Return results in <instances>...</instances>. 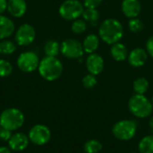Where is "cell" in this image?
<instances>
[{
    "instance_id": "cell-5",
    "label": "cell",
    "mask_w": 153,
    "mask_h": 153,
    "mask_svg": "<svg viewBox=\"0 0 153 153\" xmlns=\"http://www.w3.org/2000/svg\"><path fill=\"white\" fill-rule=\"evenodd\" d=\"M138 125L134 120L125 119L117 122L112 127V134L115 138L119 141H130L132 140L137 132Z\"/></svg>"
},
{
    "instance_id": "cell-6",
    "label": "cell",
    "mask_w": 153,
    "mask_h": 153,
    "mask_svg": "<svg viewBox=\"0 0 153 153\" xmlns=\"http://www.w3.org/2000/svg\"><path fill=\"white\" fill-rule=\"evenodd\" d=\"M83 4L79 0H65L59 6V15L66 21H74L80 18L84 11Z\"/></svg>"
},
{
    "instance_id": "cell-33",
    "label": "cell",
    "mask_w": 153,
    "mask_h": 153,
    "mask_svg": "<svg viewBox=\"0 0 153 153\" xmlns=\"http://www.w3.org/2000/svg\"><path fill=\"white\" fill-rule=\"evenodd\" d=\"M11 149L6 146H0V153H11Z\"/></svg>"
},
{
    "instance_id": "cell-25",
    "label": "cell",
    "mask_w": 153,
    "mask_h": 153,
    "mask_svg": "<svg viewBox=\"0 0 153 153\" xmlns=\"http://www.w3.org/2000/svg\"><path fill=\"white\" fill-rule=\"evenodd\" d=\"M88 27V23L83 20V19H76L74 21H73L72 25H71V30L73 31V33L74 34H82L83 32L86 31Z\"/></svg>"
},
{
    "instance_id": "cell-12",
    "label": "cell",
    "mask_w": 153,
    "mask_h": 153,
    "mask_svg": "<svg viewBox=\"0 0 153 153\" xmlns=\"http://www.w3.org/2000/svg\"><path fill=\"white\" fill-rule=\"evenodd\" d=\"M148 53L146 49L142 48H136L133 49L128 54V63L131 66L138 68L142 67L145 65V63L148 60Z\"/></svg>"
},
{
    "instance_id": "cell-16",
    "label": "cell",
    "mask_w": 153,
    "mask_h": 153,
    "mask_svg": "<svg viewBox=\"0 0 153 153\" xmlns=\"http://www.w3.org/2000/svg\"><path fill=\"white\" fill-rule=\"evenodd\" d=\"M14 32L15 25L13 20L4 14H0V40L10 38Z\"/></svg>"
},
{
    "instance_id": "cell-9",
    "label": "cell",
    "mask_w": 153,
    "mask_h": 153,
    "mask_svg": "<svg viewBox=\"0 0 153 153\" xmlns=\"http://www.w3.org/2000/svg\"><path fill=\"white\" fill-rule=\"evenodd\" d=\"M60 53L68 59H79L84 54L82 43L76 39H66L61 43Z\"/></svg>"
},
{
    "instance_id": "cell-29",
    "label": "cell",
    "mask_w": 153,
    "mask_h": 153,
    "mask_svg": "<svg viewBox=\"0 0 153 153\" xmlns=\"http://www.w3.org/2000/svg\"><path fill=\"white\" fill-rule=\"evenodd\" d=\"M103 0H83V5L85 8H93L97 9L101 4Z\"/></svg>"
},
{
    "instance_id": "cell-4",
    "label": "cell",
    "mask_w": 153,
    "mask_h": 153,
    "mask_svg": "<svg viewBox=\"0 0 153 153\" xmlns=\"http://www.w3.org/2000/svg\"><path fill=\"white\" fill-rule=\"evenodd\" d=\"M24 121V114L16 108H6L0 114V126L11 132L21 128Z\"/></svg>"
},
{
    "instance_id": "cell-28",
    "label": "cell",
    "mask_w": 153,
    "mask_h": 153,
    "mask_svg": "<svg viewBox=\"0 0 153 153\" xmlns=\"http://www.w3.org/2000/svg\"><path fill=\"white\" fill-rule=\"evenodd\" d=\"M97 82H98V81H97L96 75H93L91 74H86L82 80V83L83 87L87 90H91V89L94 88L97 85Z\"/></svg>"
},
{
    "instance_id": "cell-34",
    "label": "cell",
    "mask_w": 153,
    "mask_h": 153,
    "mask_svg": "<svg viewBox=\"0 0 153 153\" xmlns=\"http://www.w3.org/2000/svg\"><path fill=\"white\" fill-rule=\"evenodd\" d=\"M149 126H150V128H151V130H152L153 134V116L151 117V118L149 120Z\"/></svg>"
},
{
    "instance_id": "cell-35",
    "label": "cell",
    "mask_w": 153,
    "mask_h": 153,
    "mask_svg": "<svg viewBox=\"0 0 153 153\" xmlns=\"http://www.w3.org/2000/svg\"><path fill=\"white\" fill-rule=\"evenodd\" d=\"M151 101H152V106H153V96H152V100H151Z\"/></svg>"
},
{
    "instance_id": "cell-19",
    "label": "cell",
    "mask_w": 153,
    "mask_h": 153,
    "mask_svg": "<svg viewBox=\"0 0 153 153\" xmlns=\"http://www.w3.org/2000/svg\"><path fill=\"white\" fill-rule=\"evenodd\" d=\"M82 19L91 26H97L100 21V13L97 9L93 8H85L82 13Z\"/></svg>"
},
{
    "instance_id": "cell-36",
    "label": "cell",
    "mask_w": 153,
    "mask_h": 153,
    "mask_svg": "<svg viewBox=\"0 0 153 153\" xmlns=\"http://www.w3.org/2000/svg\"><path fill=\"white\" fill-rule=\"evenodd\" d=\"M131 153H139V152H131Z\"/></svg>"
},
{
    "instance_id": "cell-10",
    "label": "cell",
    "mask_w": 153,
    "mask_h": 153,
    "mask_svg": "<svg viewBox=\"0 0 153 153\" xmlns=\"http://www.w3.org/2000/svg\"><path fill=\"white\" fill-rule=\"evenodd\" d=\"M30 141L39 146L47 144L51 138V131L45 125H35L29 132Z\"/></svg>"
},
{
    "instance_id": "cell-1",
    "label": "cell",
    "mask_w": 153,
    "mask_h": 153,
    "mask_svg": "<svg viewBox=\"0 0 153 153\" xmlns=\"http://www.w3.org/2000/svg\"><path fill=\"white\" fill-rule=\"evenodd\" d=\"M124 33L125 30L123 24L115 18L106 19L100 25V38L108 45H113L117 42H119L123 38Z\"/></svg>"
},
{
    "instance_id": "cell-8",
    "label": "cell",
    "mask_w": 153,
    "mask_h": 153,
    "mask_svg": "<svg viewBox=\"0 0 153 153\" xmlns=\"http://www.w3.org/2000/svg\"><path fill=\"white\" fill-rule=\"evenodd\" d=\"M36 39L35 28L29 23H23L15 30L14 42L20 47H28L31 45Z\"/></svg>"
},
{
    "instance_id": "cell-24",
    "label": "cell",
    "mask_w": 153,
    "mask_h": 153,
    "mask_svg": "<svg viewBox=\"0 0 153 153\" xmlns=\"http://www.w3.org/2000/svg\"><path fill=\"white\" fill-rule=\"evenodd\" d=\"M83 149L86 153H100L103 149V145L100 141L91 139L84 143Z\"/></svg>"
},
{
    "instance_id": "cell-11",
    "label": "cell",
    "mask_w": 153,
    "mask_h": 153,
    "mask_svg": "<svg viewBox=\"0 0 153 153\" xmlns=\"http://www.w3.org/2000/svg\"><path fill=\"white\" fill-rule=\"evenodd\" d=\"M104 66L105 63L103 57L97 53L90 54L89 56L86 58V68L89 74L97 76L103 72Z\"/></svg>"
},
{
    "instance_id": "cell-21",
    "label": "cell",
    "mask_w": 153,
    "mask_h": 153,
    "mask_svg": "<svg viewBox=\"0 0 153 153\" xmlns=\"http://www.w3.org/2000/svg\"><path fill=\"white\" fill-rule=\"evenodd\" d=\"M17 45L14 41L8 39L0 40V55L1 56H9L15 52Z\"/></svg>"
},
{
    "instance_id": "cell-30",
    "label": "cell",
    "mask_w": 153,
    "mask_h": 153,
    "mask_svg": "<svg viewBox=\"0 0 153 153\" xmlns=\"http://www.w3.org/2000/svg\"><path fill=\"white\" fill-rule=\"evenodd\" d=\"M11 136H12V132L0 126V140L4 142H8Z\"/></svg>"
},
{
    "instance_id": "cell-31",
    "label": "cell",
    "mask_w": 153,
    "mask_h": 153,
    "mask_svg": "<svg viewBox=\"0 0 153 153\" xmlns=\"http://www.w3.org/2000/svg\"><path fill=\"white\" fill-rule=\"evenodd\" d=\"M146 51L149 56L153 58V35L151 36L146 42Z\"/></svg>"
},
{
    "instance_id": "cell-27",
    "label": "cell",
    "mask_w": 153,
    "mask_h": 153,
    "mask_svg": "<svg viewBox=\"0 0 153 153\" xmlns=\"http://www.w3.org/2000/svg\"><path fill=\"white\" fill-rule=\"evenodd\" d=\"M128 28H129L130 31H132L134 33H139L143 30L144 24H143V21L138 19L137 17L132 18L128 22Z\"/></svg>"
},
{
    "instance_id": "cell-3",
    "label": "cell",
    "mask_w": 153,
    "mask_h": 153,
    "mask_svg": "<svg viewBox=\"0 0 153 153\" xmlns=\"http://www.w3.org/2000/svg\"><path fill=\"white\" fill-rule=\"evenodd\" d=\"M128 109L137 118H146L152 116L153 106L152 101L142 94L133 95L128 101Z\"/></svg>"
},
{
    "instance_id": "cell-18",
    "label": "cell",
    "mask_w": 153,
    "mask_h": 153,
    "mask_svg": "<svg viewBox=\"0 0 153 153\" xmlns=\"http://www.w3.org/2000/svg\"><path fill=\"white\" fill-rule=\"evenodd\" d=\"M100 46V38L96 34H89L87 35L82 42L83 50L87 54L95 53Z\"/></svg>"
},
{
    "instance_id": "cell-20",
    "label": "cell",
    "mask_w": 153,
    "mask_h": 153,
    "mask_svg": "<svg viewBox=\"0 0 153 153\" xmlns=\"http://www.w3.org/2000/svg\"><path fill=\"white\" fill-rule=\"evenodd\" d=\"M61 44L56 39H48L44 45V53L47 56H57L60 53Z\"/></svg>"
},
{
    "instance_id": "cell-15",
    "label": "cell",
    "mask_w": 153,
    "mask_h": 153,
    "mask_svg": "<svg viewBox=\"0 0 153 153\" xmlns=\"http://www.w3.org/2000/svg\"><path fill=\"white\" fill-rule=\"evenodd\" d=\"M27 3L25 0H8L7 12L14 18L24 16L27 12Z\"/></svg>"
},
{
    "instance_id": "cell-23",
    "label": "cell",
    "mask_w": 153,
    "mask_h": 153,
    "mask_svg": "<svg viewBox=\"0 0 153 153\" xmlns=\"http://www.w3.org/2000/svg\"><path fill=\"white\" fill-rule=\"evenodd\" d=\"M150 87V83L149 81L144 78V77H139L136 80H134V83H133V88L134 91L136 94H142L144 95Z\"/></svg>"
},
{
    "instance_id": "cell-17",
    "label": "cell",
    "mask_w": 153,
    "mask_h": 153,
    "mask_svg": "<svg viewBox=\"0 0 153 153\" xmlns=\"http://www.w3.org/2000/svg\"><path fill=\"white\" fill-rule=\"evenodd\" d=\"M110 55L115 61L123 62L128 57V50L124 44L117 42L112 45L110 49Z\"/></svg>"
},
{
    "instance_id": "cell-32",
    "label": "cell",
    "mask_w": 153,
    "mask_h": 153,
    "mask_svg": "<svg viewBox=\"0 0 153 153\" xmlns=\"http://www.w3.org/2000/svg\"><path fill=\"white\" fill-rule=\"evenodd\" d=\"M7 0H0V14H4L5 11H7Z\"/></svg>"
},
{
    "instance_id": "cell-13",
    "label": "cell",
    "mask_w": 153,
    "mask_h": 153,
    "mask_svg": "<svg viewBox=\"0 0 153 153\" xmlns=\"http://www.w3.org/2000/svg\"><path fill=\"white\" fill-rule=\"evenodd\" d=\"M30 139L28 135L23 133H15L12 134L11 138L8 141L9 148L13 152H22L24 151L29 145Z\"/></svg>"
},
{
    "instance_id": "cell-2",
    "label": "cell",
    "mask_w": 153,
    "mask_h": 153,
    "mask_svg": "<svg viewBox=\"0 0 153 153\" xmlns=\"http://www.w3.org/2000/svg\"><path fill=\"white\" fill-rule=\"evenodd\" d=\"M39 75L48 82H54L60 78L63 74L64 66L62 62L56 56L43 57L39 61L38 67Z\"/></svg>"
},
{
    "instance_id": "cell-14",
    "label": "cell",
    "mask_w": 153,
    "mask_h": 153,
    "mask_svg": "<svg viewBox=\"0 0 153 153\" xmlns=\"http://www.w3.org/2000/svg\"><path fill=\"white\" fill-rule=\"evenodd\" d=\"M121 9L126 17L136 18L142 11V4L139 0H123Z\"/></svg>"
},
{
    "instance_id": "cell-26",
    "label": "cell",
    "mask_w": 153,
    "mask_h": 153,
    "mask_svg": "<svg viewBox=\"0 0 153 153\" xmlns=\"http://www.w3.org/2000/svg\"><path fill=\"white\" fill-rule=\"evenodd\" d=\"M13 65L4 58H0V77H7L13 73Z\"/></svg>"
},
{
    "instance_id": "cell-37",
    "label": "cell",
    "mask_w": 153,
    "mask_h": 153,
    "mask_svg": "<svg viewBox=\"0 0 153 153\" xmlns=\"http://www.w3.org/2000/svg\"><path fill=\"white\" fill-rule=\"evenodd\" d=\"M7 1H8V0H7Z\"/></svg>"
},
{
    "instance_id": "cell-7",
    "label": "cell",
    "mask_w": 153,
    "mask_h": 153,
    "mask_svg": "<svg viewBox=\"0 0 153 153\" xmlns=\"http://www.w3.org/2000/svg\"><path fill=\"white\" fill-rule=\"evenodd\" d=\"M39 61L37 53L33 51H24L18 56L16 65L22 72L30 74L38 70Z\"/></svg>"
},
{
    "instance_id": "cell-22",
    "label": "cell",
    "mask_w": 153,
    "mask_h": 153,
    "mask_svg": "<svg viewBox=\"0 0 153 153\" xmlns=\"http://www.w3.org/2000/svg\"><path fill=\"white\" fill-rule=\"evenodd\" d=\"M139 153H153V134L146 135L138 143Z\"/></svg>"
}]
</instances>
